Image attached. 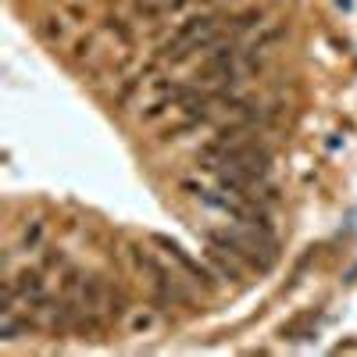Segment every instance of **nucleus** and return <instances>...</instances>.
Instances as JSON below:
<instances>
[{"mask_svg": "<svg viewBox=\"0 0 357 357\" xmlns=\"http://www.w3.org/2000/svg\"><path fill=\"white\" fill-rule=\"evenodd\" d=\"M207 261H211L215 264V272L222 275V279H243L247 272H250V268L240 261V257H236L229 247H222V243H215V240H207Z\"/></svg>", "mask_w": 357, "mask_h": 357, "instance_id": "obj_1", "label": "nucleus"}, {"mask_svg": "<svg viewBox=\"0 0 357 357\" xmlns=\"http://www.w3.org/2000/svg\"><path fill=\"white\" fill-rule=\"evenodd\" d=\"M158 247H165L168 250V257L178 264V268H183V272L190 275V282H204V286H211V272H204V268L183 250V247H178V243H172V240H161V236H158V240H154Z\"/></svg>", "mask_w": 357, "mask_h": 357, "instance_id": "obj_2", "label": "nucleus"}, {"mask_svg": "<svg viewBox=\"0 0 357 357\" xmlns=\"http://www.w3.org/2000/svg\"><path fill=\"white\" fill-rule=\"evenodd\" d=\"M158 325V307H132L129 311V333H151Z\"/></svg>", "mask_w": 357, "mask_h": 357, "instance_id": "obj_3", "label": "nucleus"}, {"mask_svg": "<svg viewBox=\"0 0 357 357\" xmlns=\"http://www.w3.org/2000/svg\"><path fill=\"white\" fill-rule=\"evenodd\" d=\"M318 325V314L311 311V314H301V318H293L289 325H282V336H289V340H307V333Z\"/></svg>", "mask_w": 357, "mask_h": 357, "instance_id": "obj_4", "label": "nucleus"}, {"mask_svg": "<svg viewBox=\"0 0 357 357\" xmlns=\"http://www.w3.org/2000/svg\"><path fill=\"white\" fill-rule=\"evenodd\" d=\"M36 33L47 40V43H61L65 40V18L57 15V18H43L40 25H36Z\"/></svg>", "mask_w": 357, "mask_h": 357, "instance_id": "obj_5", "label": "nucleus"}, {"mask_svg": "<svg viewBox=\"0 0 357 357\" xmlns=\"http://www.w3.org/2000/svg\"><path fill=\"white\" fill-rule=\"evenodd\" d=\"M43 243V222H25L22 225V247L25 250H36Z\"/></svg>", "mask_w": 357, "mask_h": 357, "instance_id": "obj_6", "label": "nucleus"}]
</instances>
